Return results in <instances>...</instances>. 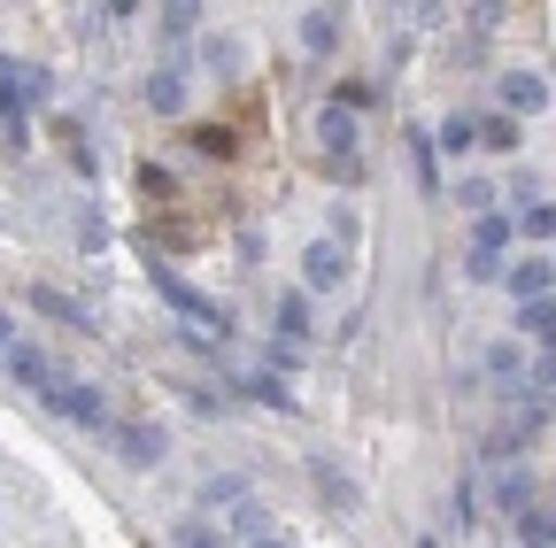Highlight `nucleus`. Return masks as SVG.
<instances>
[{
    "instance_id": "f257e3e1",
    "label": "nucleus",
    "mask_w": 556,
    "mask_h": 548,
    "mask_svg": "<svg viewBox=\"0 0 556 548\" xmlns=\"http://www.w3.org/2000/svg\"><path fill=\"white\" fill-rule=\"evenodd\" d=\"M155 294H163V302L186 317V332H193V340H217V332L232 340V309H225V302H208L201 286H186L178 270H155Z\"/></svg>"
},
{
    "instance_id": "f03ea898",
    "label": "nucleus",
    "mask_w": 556,
    "mask_h": 548,
    "mask_svg": "<svg viewBox=\"0 0 556 548\" xmlns=\"http://www.w3.org/2000/svg\"><path fill=\"white\" fill-rule=\"evenodd\" d=\"M39 402H47V409H62L70 425H93V433L109 425V402H101V386H93V379H54Z\"/></svg>"
},
{
    "instance_id": "7ed1b4c3",
    "label": "nucleus",
    "mask_w": 556,
    "mask_h": 548,
    "mask_svg": "<svg viewBox=\"0 0 556 548\" xmlns=\"http://www.w3.org/2000/svg\"><path fill=\"white\" fill-rule=\"evenodd\" d=\"M348 286V247L340 240H309L302 247V294H332Z\"/></svg>"
},
{
    "instance_id": "20e7f679",
    "label": "nucleus",
    "mask_w": 556,
    "mask_h": 548,
    "mask_svg": "<svg viewBox=\"0 0 556 548\" xmlns=\"http://www.w3.org/2000/svg\"><path fill=\"white\" fill-rule=\"evenodd\" d=\"M503 286L518 294V309H526V302H548V294H556V263H548V255H526V263L503 270Z\"/></svg>"
},
{
    "instance_id": "39448f33",
    "label": "nucleus",
    "mask_w": 556,
    "mask_h": 548,
    "mask_svg": "<svg viewBox=\"0 0 556 548\" xmlns=\"http://www.w3.org/2000/svg\"><path fill=\"white\" fill-rule=\"evenodd\" d=\"M541 109H548V78L541 71H510L503 78V116L518 124V116H541Z\"/></svg>"
},
{
    "instance_id": "423d86ee",
    "label": "nucleus",
    "mask_w": 556,
    "mask_h": 548,
    "mask_svg": "<svg viewBox=\"0 0 556 548\" xmlns=\"http://www.w3.org/2000/svg\"><path fill=\"white\" fill-rule=\"evenodd\" d=\"M317 148H325V155H340L348 170H356V116L325 101V109H317Z\"/></svg>"
},
{
    "instance_id": "0eeeda50",
    "label": "nucleus",
    "mask_w": 556,
    "mask_h": 548,
    "mask_svg": "<svg viewBox=\"0 0 556 548\" xmlns=\"http://www.w3.org/2000/svg\"><path fill=\"white\" fill-rule=\"evenodd\" d=\"M278 356H287V348H302V340H309V294L302 286H287V294H278Z\"/></svg>"
},
{
    "instance_id": "6e6552de",
    "label": "nucleus",
    "mask_w": 556,
    "mask_h": 548,
    "mask_svg": "<svg viewBox=\"0 0 556 548\" xmlns=\"http://www.w3.org/2000/svg\"><path fill=\"white\" fill-rule=\"evenodd\" d=\"M116 456H124L131 471H155V463H163V433H155V425H116Z\"/></svg>"
},
{
    "instance_id": "1a4fd4ad",
    "label": "nucleus",
    "mask_w": 556,
    "mask_h": 548,
    "mask_svg": "<svg viewBox=\"0 0 556 548\" xmlns=\"http://www.w3.org/2000/svg\"><path fill=\"white\" fill-rule=\"evenodd\" d=\"M9 371H16L24 386H39V394H47V386L62 379V371L47 364V348H31V340H9Z\"/></svg>"
},
{
    "instance_id": "9d476101",
    "label": "nucleus",
    "mask_w": 556,
    "mask_h": 548,
    "mask_svg": "<svg viewBox=\"0 0 556 548\" xmlns=\"http://www.w3.org/2000/svg\"><path fill=\"white\" fill-rule=\"evenodd\" d=\"M225 540H240V548H248V540H270V510H263L255 495L232 502V510H225Z\"/></svg>"
},
{
    "instance_id": "9b49d317",
    "label": "nucleus",
    "mask_w": 556,
    "mask_h": 548,
    "mask_svg": "<svg viewBox=\"0 0 556 548\" xmlns=\"http://www.w3.org/2000/svg\"><path fill=\"white\" fill-rule=\"evenodd\" d=\"M495 502H503L510 518H526V510H533V471H526V463H503V479H495Z\"/></svg>"
},
{
    "instance_id": "f8f14e48",
    "label": "nucleus",
    "mask_w": 556,
    "mask_h": 548,
    "mask_svg": "<svg viewBox=\"0 0 556 548\" xmlns=\"http://www.w3.org/2000/svg\"><path fill=\"white\" fill-rule=\"evenodd\" d=\"M503 247H510V217H503V209L471 217V255H495V263H503Z\"/></svg>"
},
{
    "instance_id": "ddd939ff",
    "label": "nucleus",
    "mask_w": 556,
    "mask_h": 548,
    "mask_svg": "<svg viewBox=\"0 0 556 548\" xmlns=\"http://www.w3.org/2000/svg\"><path fill=\"white\" fill-rule=\"evenodd\" d=\"M148 109H155V116H178V109H186V71H155V78H148Z\"/></svg>"
},
{
    "instance_id": "4468645a",
    "label": "nucleus",
    "mask_w": 556,
    "mask_h": 548,
    "mask_svg": "<svg viewBox=\"0 0 556 548\" xmlns=\"http://www.w3.org/2000/svg\"><path fill=\"white\" fill-rule=\"evenodd\" d=\"M433 148H441V155H471V148H479V116L456 109V116L441 124V140H433Z\"/></svg>"
},
{
    "instance_id": "2eb2a0df",
    "label": "nucleus",
    "mask_w": 556,
    "mask_h": 548,
    "mask_svg": "<svg viewBox=\"0 0 556 548\" xmlns=\"http://www.w3.org/2000/svg\"><path fill=\"white\" fill-rule=\"evenodd\" d=\"M240 394H255L263 409H294V394H287V379H278V371H240Z\"/></svg>"
},
{
    "instance_id": "dca6fc26",
    "label": "nucleus",
    "mask_w": 556,
    "mask_h": 548,
    "mask_svg": "<svg viewBox=\"0 0 556 548\" xmlns=\"http://www.w3.org/2000/svg\"><path fill=\"white\" fill-rule=\"evenodd\" d=\"M302 47H309V54H332V47H340V16H332V9H309V16H302Z\"/></svg>"
},
{
    "instance_id": "f3484780",
    "label": "nucleus",
    "mask_w": 556,
    "mask_h": 548,
    "mask_svg": "<svg viewBox=\"0 0 556 548\" xmlns=\"http://www.w3.org/2000/svg\"><path fill=\"white\" fill-rule=\"evenodd\" d=\"M518 232H526V240H556V201H533V193H526V209H518Z\"/></svg>"
},
{
    "instance_id": "a211bd4d",
    "label": "nucleus",
    "mask_w": 556,
    "mask_h": 548,
    "mask_svg": "<svg viewBox=\"0 0 556 548\" xmlns=\"http://www.w3.org/2000/svg\"><path fill=\"white\" fill-rule=\"evenodd\" d=\"M518 548H556V510H526L518 518Z\"/></svg>"
},
{
    "instance_id": "6ab92c4d",
    "label": "nucleus",
    "mask_w": 556,
    "mask_h": 548,
    "mask_svg": "<svg viewBox=\"0 0 556 548\" xmlns=\"http://www.w3.org/2000/svg\"><path fill=\"white\" fill-rule=\"evenodd\" d=\"M170 548H225V525H208V518H186L170 533Z\"/></svg>"
},
{
    "instance_id": "aec40b11",
    "label": "nucleus",
    "mask_w": 556,
    "mask_h": 548,
    "mask_svg": "<svg viewBox=\"0 0 556 548\" xmlns=\"http://www.w3.org/2000/svg\"><path fill=\"white\" fill-rule=\"evenodd\" d=\"M479 148H495V155H510V148H518V124H510L503 109H495V116H479Z\"/></svg>"
},
{
    "instance_id": "412c9836",
    "label": "nucleus",
    "mask_w": 556,
    "mask_h": 548,
    "mask_svg": "<svg viewBox=\"0 0 556 548\" xmlns=\"http://www.w3.org/2000/svg\"><path fill=\"white\" fill-rule=\"evenodd\" d=\"M201 502H217V510L248 502V479H240V471H217V479H208V487H201Z\"/></svg>"
},
{
    "instance_id": "4be33fe9",
    "label": "nucleus",
    "mask_w": 556,
    "mask_h": 548,
    "mask_svg": "<svg viewBox=\"0 0 556 548\" xmlns=\"http://www.w3.org/2000/svg\"><path fill=\"white\" fill-rule=\"evenodd\" d=\"M433 163H441V148L426 140V131H409V170H417V186L433 193Z\"/></svg>"
},
{
    "instance_id": "5701e85b",
    "label": "nucleus",
    "mask_w": 556,
    "mask_h": 548,
    "mask_svg": "<svg viewBox=\"0 0 556 548\" xmlns=\"http://www.w3.org/2000/svg\"><path fill=\"white\" fill-rule=\"evenodd\" d=\"M518 364H526V356L510 348V340H495V348H486V371H495V379H518Z\"/></svg>"
},
{
    "instance_id": "b1692460",
    "label": "nucleus",
    "mask_w": 556,
    "mask_h": 548,
    "mask_svg": "<svg viewBox=\"0 0 556 548\" xmlns=\"http://www.w3.org/2000/svg\"><path fill=\"white\" fill-rule=\"evenodd\" d=\"M31 302H39V309H54V317H70V324H86V309H78V302H70V294H54V286H39Z\"/></svg>"
},
{
    "instance_id": "393cba45",
    "label": "nucleus",
    "mask_w": 556,
    "mask_h": 548,
    "mask_svg": "<svg viewBox=\"0 0 556 548\" xmlns=\"http://www.w3.org/2000/svg\"><path fill=\"white\" fill-rule=\"evenodd\" d=\"M193 155H232V131H217V124H201V131H193Z\"/></svg>"
},
{
    "instance_id": "a878e982",
    "label": "nucleus",
    "mask_w": 556,
    "mask_h": 548,
    "mask_svg": "<svg viewBox=\"0 0 556 548\" xmlns=\"http://www.w3.org/2000/svg\"><path fill=\"white\" fill-rule=\"evenodd\" d=\"M193 24H201V9H163V39H193Z\"/></svg>"
},
{
    "instance_id": "bb28decb",
    "label": "nucleus",
    "mask_w": 556,
    "mask_h": 548,
    "mask_svg": "<svg viewBox=\"0 0 556 548\" xmlns=\"http://www.w3.org/2000/svg\"><path fill=\"white\" fill-rule=\"evenodd\" d=\"M464 209H471V217H486V209H495V186L471 178V186H464Z\"/></svg>"
},
{
    "instance_id": "cd10ccee",
    "label": "nucleus",
    "mask_w": 556,
    "mask_h": 548,
    "mask_svg": "<svg viewBox=\"0 0 556 548\" xmlns=\"http://www.w3.org/2000/svg\"><path fill=\"white\" fill-rule=\"evenodd\" d=\"M464 270H471V286H495V279H503V263H495V255H471Z\"/></svg>"
},
{
    "instance_id": "c85d7f7f",
    "label": "nucleus",
    "mask_w": 556,
    "mask_h": 548,
    "mask_svg": "<svg viewBox=\"0 0 556 548\" xmlns=\"http://www.w3.org/2000/svg\"><path fill=\"white\" fill-rule=\"evenodd\" d=\"M548 386H556V356H541V394H548Z\"/></svg>"
},
{
    "instance_id": "c756f323",
    "label": "nucleus",
    "mask_w": 556,
    "mask_h": 548,
    "mask_svg": "<svg viewBox=\"0 0 556 548\" xmlns=\"http://www.w3.org/2000/svg\"><path fill=\"white\" fill-rule=\"evenodd\" d=\"M248 548H294V540H287V533H270V540H248Z\"/></svg>"
},
{
    "instance_id": "7c9ffc66",
    "label": "nucleus",
    "mask_w": 556,
    "mask_h": 548,
    "mask_svg": "<svg viewBox=\"0 0 556 548\" xmlns=\"http://www.w3.org/2000/svg\"><path fill=\"white\" fill-rule=\"evenodd\" d=\"M0 356H9V309H0Z\"/></svg>"
}]
</instances>
